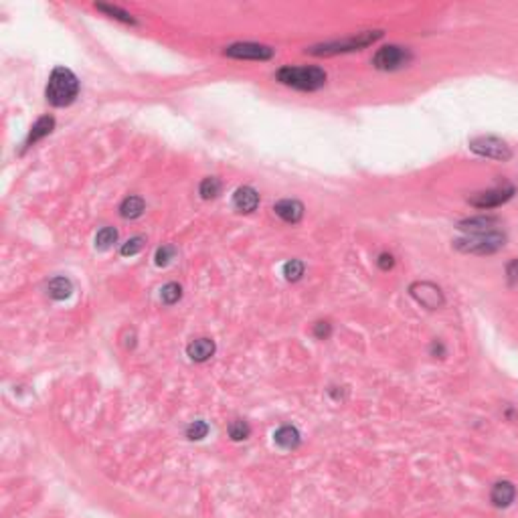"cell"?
I'll return each instance as SVG.
<instances>
[{
    "mask_svg": "<svg viewBox=\"0 0 518 518\" xmlns=\"http://www.w3.org/2000/svg\"><path fill=\"white\" fill-rule=\"evenodd\" d=\"M277 81L300 92H316L326 83V71L316 65H306V67L288 65L277 71Z\"/></svg>",
    "mask_w": 518,
    "mask_h": 518,
    "instance_id": "1",
    "label": "cell"
},
{
    "mask_svg": "<svg viewBox=\"0 0 518 518\" xmlns=\"http://www.w3.org/2000/svg\"><path fill=\"white\" fill-rule=\"evenodd\" d=\"M77 94H79V81H77V77L69 69H65V67L53 69L49 83H47V89H45V96H47V101H49L51 105H55V107L69 105V103H74Z\"/></svg>",
    "mask_w": 518,
    "mask_h": 518,
    "instance_id": "2",
    "label": "cell"
},
{
    "mask_svg": "<svg viewBox=\"0 0 518 518\" xmlns=\"http://www.w3.org/2000/svg\"><path fill=\"white\" fill-rule=\"evenodd\" d=\"M381 37H383V31H363V33H356L352 37H345L340 41H328V43H322V45H314V47L306 49V53L318 55V57L338 55V53H352V51H361L369 47L374 41H379Z\"/></svg>",
    "mask_w": 518,
    "mask_h": 518,
    "instance_id": "3",
    "label": "cell"
},
{
    "mask_svg": "<svg viewBox=\"0 0 518 518\" xmlns=\"http://www.w3.org/2000/svg\"><path fill=\"white\" fill-rule=\"evenodd\" d=\"M506 243V235L500 231H490V233H476V235H466L458 239L454 247L462 253H474V255H490L502 249Z\"/></svg>",
    "mask_w": 518,
    "mask_h": 518,
    "instance_id": "4",
    "label": "cell"
},
{
    "mask_svg": "<svg viewBox=\"0 0 518 518\" xmlns=\"http://www.w3.org/2000/svg\"><path fill=\"white\" fill-rule=\"evenodd\" d=\"M469 148L472 152H476L478 156L482 158H492V160H500V162H506L512 158V150L510 146L498 138V136H478V138H472L469 140Z\"/></svg>",
    "mask_w": 518,
    "mask_h": 518,
    "instance_id": "5",
    "label": "cell"
},
{
    "mask_svg": "<svg viewBox=\"0 0 518 518\" xmlns=\"http://www.w3.org/2000/svg\"><path fill=\"white\" fill-rule=\"evenodd\" d=\"M413 59L411 51L407 47H399V45H385L374 53L372 57V65L381 71H395L405 67L409 61Z\"/></svg>",
    "mask_w": 518,
    "mask_h": 518,
    "instance_id": "6",
    "label": "cell"
},
{
    "mask_svg": "<svg viewBox=\"0 0 518 518\" xmlns=\"http://www.w3.org/2000/svg\"><path fill=\"white\" fill-rule=\"evenodd\" d=\"M512 197H515V187L500 184V187H492L488 191L474 193L468 198V202L476 209H496V207H502L504 202H508Z\"/></svg>",
    "mask_w": 518,
    "mask_h": 518,
    "instance_id": "7",
    "label": "cell"
},
{
    "mask_svg": "<svg viewBox=\"0 0 518 518\" xmlns=\"http://www.w3.org/2000/svg\"><path fill=\"white\" fill-rule=\"evenodd\" d=\"M409 294L413 296V300L421 304L427 310H438L445 304L444 292L440 290V286L431 284V282H415L409 288Z\"/></svg>",
    "mask_w": 518,
    "mask_h": 518,
    "instance_id": "8",
    "label": "cell"
},
{
    "mask_svg": "<svg viewBox=\"0 0 518 518\" xmlns=\"http://www.w3.org/2000/svg\"><path fill=\"white\" fill-rule=\"evenodd\" d=\"M225 55L233 57V59H253V61H266L272 59L273 49L268 45H259V43H235L231 47L225 49Z\"/></svg>",
    "mask_w": 518,
    "mask_h": 518,
    "instance_id": "9",
    "label": "cell"
},
{
    "mask_svg": "<svg viewBox=\"0 0 518 518\" xmlns=\"http://www.w3.org/2000/svg\"><path fill=\"white\" fill-rule=\"evenodd\" d=\"M517 498V486L508 480H502V482H496L490 490V502H492L496 508H506L515 502Z\"/></svg>",
    "mask_w": 518,
    "mask_h": 518,
    "instance_id": "10",
    "label": "cell"
},
{
    "mask_svg": "<svg viewBox=\"0 0 518 518\" xmlns=\"http://www.w3.org/2000/svg\"><path fill=\"white\" fill-rule=\"evenodd\" d=\"M273 211L275 215L286 223H297L302 217H304V205L296 200V198H284L279 202L273 205Z\"/></svg>",
    "mask_w": 518,
    "mask_h": 518,
    "instance_id": "11",
    "label": "cell"
},
{
    "mask_svg": "<svg viewBox=\"0 0 518 518\" xmlns=\"http://www.w3.org/2000/svg\"><path fill=\"white\" fill-rule=\"evenodd\" d=\"M500 219L490 217V215H482V217H472V219H464L458 223V227L462 231H466L468 235H476V233H490V231H498Z\"/></svg>",
    "mask_w": 518,
    "mask_h": 518,
    "instance_id": "12",
    "label": "cell"
},
{
    "mask_svg": "<svg viewBox=\"0 0 518 518\" xmlns=\"http://www.w3.org/2000/svg\"><path fill=\"white\" fill-rule=\"evenodd\" d=\"M233 205L241 213H253L257 209V205H259V195L251 187H241L233 195Z\"/></svg>",
    "mask_w": 518,
    "mask_h": 518,
    "instance_id": "13",
    "label": "cell"
},
{
    "mask_svg": "<svg viewBox=\"0 0 518 518\" xmlns=\"http://www.w3.org/2000/svg\"><path fill=\"white\" fill-rule=\"evenodd\" d=\"M187 354L195 363H205L215 354V343L211 338H197L187 346Z\"/></svg>",
    "mask_w": 518,
    "mask_h": 518,
    "instance_id": "14",
    "label": "cell"
},
{
    "mask_svg": "<svg viewBox=\"0 0 518 518\" xmlns=\"http://www.w3.org/2000/svg\"><path fill=\"white\" fill-rule=\"evenodd\" d=\"M273 440H275V444L279 445L282 449H296L300 442H302L300 431H297L294 425H282L273 433Z\"/></svg>",
    "mask_w": 518,
    "mask_h": 518,
    "instance_id": "15",
    "label": "cell"
},
{
    "mask_svg": "<svg viewBox=\"0 0 518 518\" xmlns=\"http://www.w3.org/2000/svg\"><path fill=\"white\" fill-rule=\"evenodd\" d=\"M53 128H55V120H53L51 116L41 118L39 122L31 128V134H28V138H26V144H25L26 148H28V146H33L35 142H39L41 138H45L47 134H51V132H53Z\"/></svg>",
    "mask_w": 518,
    "mask_h": 518,
    "instance_id": "16",
    "label": "cell"
},
{
    "mask_svg": "<svg viewBox=\"0 0 518 518\" xmlns=\"http://www.w3.org/2000/svg\"><path fill=\"white\" fill-rule=\"evenodd\" d=\"M47 292L53 300H65V297L71 296L74 292V286L67 277H53L47 286Z\"/></svg>",
    "mask_w": 518,
    "mask_h": 518,
    "instance_id": "17",
    "label": "cell"
},
{
    "mask_svg": "<svg viewBox=\"0 0 518 518\" xmlns=\"http://www.w3.org/2000/svg\"><path fill=\"white\" fill-rule=\"evenodd\" d=\"M144 213V200L140 197H128L120 205V215L123 219H138Z\"/></svg>",
    "mask_w": 518,
    "mask_h": 518,
    "instance_id": "18",
    "label": "cell"
},
{
    "mask_svg": "<svg viewBox=\"0 0 518 518\" xmlns=\"http://www.w3.org/2000/svg\"><path fill=\"white\" fill-rule=\"evenodd\" d=\"M249 433H251V427L247 425L245 421L235 420L229 423V438L233 442H243V440L249 438Z\"/></svg>",
    "mask_w": 518,
    "mask_h": 518,
    "instance_id": "19",
    "label": "cell"
},
{
    "mask_svg": "<svg viewBox=\"0 0 518 518\" xmlns=\"http://www.w3.org/2000/svg\"><path fill=\"white\" fill-rule=\"evenodd\" d=\"M221 193V180L215 176H209L200 182V197L202 198H215Z\"/></svg>",
    "mask_w": 518,
    "mask_h": 518,
    "instance_id": "20",
    "label": "cell"
},
{
    "mask_svg": "<svg viewBox=\"0 0 518 518\" xmlns=\"http://www.w3.org/2000/svg\"><path fill=\"white\" fill-rule=\"evenodd\" d=\"M116 239H118V231L114 227H103L96 235V247L98 249H107V247L116 243Z\"/></svg>",
    "mask_w": 518,
    "mask_h": 518,
    "instance_id": "21",
    "label": "cell"
},
{
    "mask_svg": "<svg viewBox=\"0 0 518 518\" xmlns=\"http://www.w3.org/2000/svg\"><path fill=\"white\" fill-rule=\"evenodd\" d=\"M207 433H209V425H207V421L202 420L193 421V423L187 427V438L193 440V442H198V440L207 438Z\"/></svg>",
    "mask_w": 518,
    "mask_h": 518,
    "instance_id": "22",
    "label": "cell"
},
{
    "mask_svg": "<svg viewBox=\"0 0 518 518\" xmlns=\"http://www.w3.org/2000/svg\"><path fill=\"white\" fill-rule=\"evenodd\" d=\"M182 296V288L178 286V284H166L164 288H162V292H160V297H162V302L164 304H169V306H173L176 304L178 300Z\"/></svg>",
    "mask_w": 518,
    "mask_h": 518,
    "instance_id": "23",
    "label": "cell"
},
{
    "mask_svg": "<svg viewBox=\"0 0 518 518\" xmlns=\"http://www.w3.org/2000/svg\"><path fill=\"white\" fill-rule=\"evenodd\" d=\"M284 275L288 282H297L302 275H304V264L297 261V259H292L284 266Z\"/></svg>",
    "mask_w": 518,
    "mask_h": 518,
    "instance_id": "24",
    "label": "cell"
},
{
    "mask_svg": "<svg viewBox=\"0 0 518 518\" xmlns=\"http://www.w3.org/2000/svg\"><path fill=\"white\" fill-rule=\"evenodd\" d=\"M96 8H99V10H103L105 15H112L114 19H120V21H123V23H136V21H134V17H132L130 12H126V10H122V8H118V6H107V4H96Z\"/></svg>",
    "mask_w": 518,
    "mask_h": 518,
    "instance_id": "25",
    "label": "cell"
},
{
    "mask_svg": "<svg viewBox=\"0 0 518 518\" xmlns=\"http://www.w3.org/2000/svg\"><path fill=\"white\" fill-rule=\"evenodd\" d=\"M144 243H146L144 237H132L130 241L123 243L122 249H120V253H122V255H136V253L144 247Z\"/></svg>",
    "mask_w": 518,
    "mask_h": 518,
    "instance_id": "26",
    "label": "cell"
},
{
    "mask_svg": "<svg viewBox=\"0 0 518 518\" xmlns=\"http://www.w3.org/2000/svg\"><path fill=\"white\" fill-rule=\"evenodd\" d=\"M174 253H176V249L173 245L158 247V251H156V266H169L171 259L174 257Z\"/></svg>",
    "mask_w": 518,
    "mask_h": 518,
    "instance_id": "27",
    "label": "cell"
},
{
    "mask_svg": "<svg viewBox=\"0 0 518 518\" xmlns=\"http://www.w3.org/2000/svg\"><path fill=\"white\" fill-rule=\"evenodd\" d=\"M330 332H332V326H330L328 322H316V324H314V336H316V338L326 340V338L330 336Z\"/></svg>",
    "mask_w": 518,
    "mask_h": 518,
    "instance_id": "28",
    "label": "cell"
},
{
    "mask_svg": "<svg viewBox=\"0 0 518 518\" xmlns=\"http://www.w3.org/2000/svg\"><path fill=\"white\" fill-rule=\"evenodd\" d=\"M377 264H379V268H381L383 272H389V270L395 266V257H393L391 253H381L379 259H377Z\"/></svg>",
    "mask_w": 518,
    "mask_h": 518,
    "instance_id": "29",
    "label": "cell"
},
{
    "mask_svg": "<svg viewBox=\"0 0 518 518\" xmlns=\"http://www.w3.org/2000/svg\"><path fill=\"white\" fill-rule=\"evenodd\" d=\"M506 277H508L510 284H518V259L508 261V266H506Z\"/></svg>",
    "mask_w": 518,
    "mask_h": 518,
    "instance_id": "30",
    "label": "cell"
},
{
    "mask_svg": "<svg viewBox=\"0 0 518 518\" xmlns=\"http://www.w3.org/2000/svg\"><path fill=\"white\" fill-rule=\"evenodd\" d=\"M431 350H433V354H435V352H440V354H445V348H444V345H442V343H433Z\"/></svg>",
    "mask_w": 518,
    "mask_h": 518,
    "instance_id": "31",
    "label": "cell"
}]
</instances>
